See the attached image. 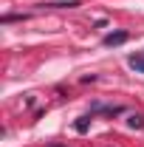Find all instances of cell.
<instances>
[{
    "label": "cell",
    "instance_id": "obj_2",
    "mask_svg": "<svg viewBox=\"0 0 144 147\" xmlns=\"http://www.w3.org/2000/svg\"><path fill=\"white\" fill-rule=\"evenodd\" d=\"M127 62H130V68H136L139 74H144V54H133Z\"/></svg>",
    "mask_w": 144,
    "mask_h": 147
},
{
    "label": "cell",
    "instance_id": "obj_4",
    "mask_svg": "<svg viewBox=\"0 0 144 147\" xmlns=\"http://www.w3.org/2000/svg\"><path fill=\"white\" fill-rule=\"evenodd\" d=\"M88 119H90V116H82V119L76 122V130H79V133H85V130H88Z\"/></svg>",
    "mask_w": 144,
    "mask_h": 147
},
{
    "label": "cell",
    "instance_id": "obj_5",
    "mask_svg": "<svg viewBox=\"0 0 144 147\" xmlns=\"http://www.w3.org/2000/svg\"><path fill=\"white\" fill-rule=\"evenodd\" d=\"M54 147H59V144H54Z\"/></svg>",
    "mask_w": 144,
    "mask_h": 147
},
{
    "label": "cell",
    "instance_id": "obj_1",
    "mask_svg": "<svg viewBox=\"0 0 144 147\" xmlns=\"http://www.w3.org/2000/svg\"><path fill=\"white\" fill-rule=\"evenodd\" d=\"M124 40H127V34H124V31H113V34H108V37H105V45H122Z\"/></svg>",
    "mask_w": 144,
    "mask_h": 147
},
{
    "label": "cell",
    "instance_id": "obj_3",
    "mask_svg": "<svg viewBox=\"0 0 144 147\" xmlns=\"http://www.w3.org/2000/svg\"><path fill=\"white\" fill-rule=\"evenodd\" d=\"M127 125H130V127H136V130H141V127H144V119H141V116H139V113H133Z\"/></svg>",
    "mask_w": 144,
    "mask_h": 147
}]
</instances>
